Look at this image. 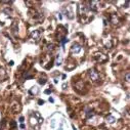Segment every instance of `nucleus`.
I'll use <instances>...</instances> for the list:
<instances>
[{"label":"nucleus","mask_w":130,"mask_h":130,"mask_svg":"<svg viewBox=\"0 0 130 130\" xmlns=\"http://www.w3.org/2000/svg\"><path fill=\"white\" fill-rule=\"evenodd\" d=\"M38 91H39V88H38L37 86H35V87H32V89H31V91H30V92H31L32 94H33V93L36 94Z\"/></svg>","instance_id":"obj_6"},{"label":"nucleus","mask_w":130,"mask_h":130,"mask_svg":"<svg viewBox=\"0 0 130 130\" xmlns=\"http://www.w3.org/2000/svg\"><path fill=\"white\" fill-rule=\"evenodd\" d=\"M45 82H46L45 79H40V80H39V83H40V84H45Z\"/></svg>","instance_id":"obj_9"},{"label":"nucleus","mask_w":130,"mask_h":130,"mask_svg":"<svg viewBox=\"0 0 130 130\" xmlns=\"http://www.w3.org/2000/svg\"><path fill=\"white\" fill-rule=\"evenodd\" d=\"M125 79H126L127 82H129V73H128V72L126 73V75H125Z\"/></svg>","instance_id":"obj_8"},{"label":"nucleus","mask_w":130,"mask_h":130,"mask_svg":"<svg viewBox=\"0 0 130 130\" xmlns=\"http://www.w3.org/2000/svg\"><path fill=\"white\" fill-rule=\"evenodd\" d=\"M21 128H23V129L25 128V125H24V124H22V125H21Z\"/></svg>","instance_id":"obj_12"},{"label":"nucleus","mask_w":130,"mask_h":130,"mask_svg":"<svg viewBox=\"0 0 130 130\" xmlns=\"http://www.w3.org/2000/svg\"><path fill=\"white\" fill-rule=\"evenodd\" d=\"M32 37L36 40H39V38H40V33H39V31H34V32H32Z\"/></svg>","instance_id":"obj_3"},{"label":"nucleus","mask_w":130,"mask_h":130,"mask_svg":"<svg viewBox=\"0 0 130 130\" xmlns=\"http://www.w3.org/2000/svg\"><path fill=\"white\" fill-rule=\"evenodd\" d=\"M89 76H90L91 80H93V81H97V80L99 79V74H98V72L96 71V70H94V69L89 71Z\"/></svg>","instance_id":"obj_1"},{"label":"nucleus","mask_w":130,"mask_h":130,"mask_svg":"<svg viewBox=\"0 0 130 130\" xmlns=\"http://www.w3.org/2000/svg\"><path fill=\"white\" fill-rule=\"evenodd\" d=\"M111 19H112V23H113V24H117V23H118V18L115 16V14H113Z\"/></svg>","instance_id":"obj_7"},{"label":"nucleus","mask_w":130,"mask_h":130,"mask_svg":"<svg viewBox=\"0 0 130 130\" xmlns=\"http://www.w3.org/2000/svg\"><path fill=\"white\" fill-rule=\"evenodd\" d=\"M63 63V57H62V56H61V54H58V56H56V64L57 65V66H58V65H61Z\"/></svg>","instance_id":"obj_4"},{"label":"nucleus","mask_w":130,"mask_h":130,"mask_svg":"<svg viewBox=\"0 0 130 130\" xmlns=\"http://www.w3.org/2000/svg\"><path fill=\"white\" fill-rule=\"evenodd\" d=\"M50 92H51L50 90H46V91H45V93H47V94H48V93H50Z\"/></svg>","instance_id":"obj_11"},{"label":"nucleus","mask_w":130,"mask_h":130,"mask_svg":"<svg viewBox=\"0 0 130 130\" xmlns=\"http://www.w3.org/2000/svg\"><path fill=\"white\" fill-rule=\"evenodd\" d=\"M19 122H21V123H23V122H24V118H23V117L19 118Z\"/></svg>","instance_id":"obj_10"},{"label":"nucleus","mask_w":130,"mask_h":130,"mask_svg":"<svg viewBox=\"0 0 130 130\" xmlns=\"http://www.w3.org/2000/svg\"><path fill=\"white\" fill-rule=\"evenodd\" d=\"M107 121L109 123H114L115 121H116V119H115L113 116H109V117H107Z\"/></svg>","instance_id":"obj_5"},{"label":"nucleus","mask_w":130,"mask_h":130,"mask_svg":"<svg viewBox=\"0 0 130 130\" xmlns=\"http://www.w3.org/2000/svg\"><path fill=\"white\" fill-rule=\"evenodd\" d=\"M81 49H82V47L79 45V44H74V45L72 46V52L73 53H79L80 51H81Z\"/></svg>","instance_id":"obj_2"}]
</instances>
